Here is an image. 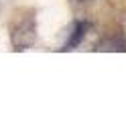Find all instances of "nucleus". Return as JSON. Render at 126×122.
<instances>
[{"mask_svg": "<svg viewBox=\"0 0 126 122\" xmlns=\"http://www.w3.org/2000/svg\"><path fill=\"white\" fill-rule=\"evenodd\" d=\"M85 31H88V22H81V20H77V22H73V31H71V37L67 39V43L63 45V51H69V49H73V47H77L83 41V37H85Z\"/></svg>", "mask_w": 126, "mask_h": 122, "instance_id": "f03ea898", "label": "nucleus"}, {"mask_svg": "<svg viewBox=\"0 0 126 122\" xmlns=\"http://www.w3.org/2000/svg\"><path fill=\"white\" fill-rule=\"evenodd\" d=\"M10 39H12V47L16 51H22L35 43L37 39V22L33 16H25L20 18L16 24L12 27V33H10Z\"/></svg>", "mask_w": 126, "mask_h": 122, "instance_id": "f257e3e1", "label": "nucleus"}]
</instances>
